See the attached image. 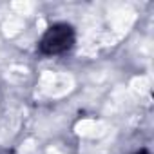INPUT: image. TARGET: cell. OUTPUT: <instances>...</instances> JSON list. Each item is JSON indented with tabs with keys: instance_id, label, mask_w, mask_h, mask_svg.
Returning a JSON list of instances; mask_svg holds the SVG:
<instances>
[{
	"instance_id": "1",
	"label": "cell",
	"mask_w": 154,
	"mask_h": 154,
	"mask_svg": "<svg viewBox=\"0 0 154 154\" xmlns=\"http://www.w3.org/2000/svg\"><path fill=\"white\" fill-rule=\"evenodd\" d=\"M74 40H76V35H74L72 26L63 24V22L53 24L42 35V38L38 42V53L44 56L63 54L74 45Z\"/></svg>"
},
{
	"instance_id": "2",
	"label": "cell",
	"mask_w": 154,
	"mask_h": 154,
	"mask_svg": "<svg viewBox=\"0 0 154 154\" xmlns=\"http://www.w3.org/2000/svg\"><path fill=\"white\" fill-rule=\"evenodd\" d=\"M136 154H149L147 150H140V152H136Z\"/></svg>"
}]
</instances>
